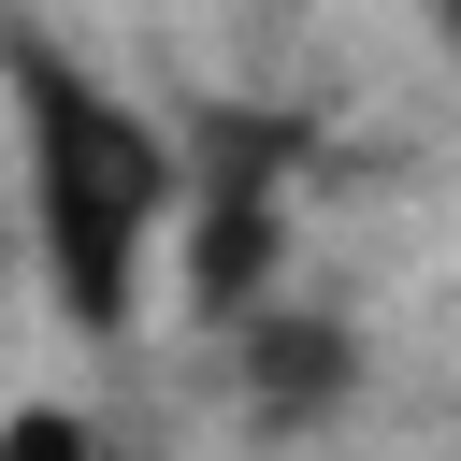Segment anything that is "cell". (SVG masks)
<instances>
[{
    "instance_id": "5b68a950",
    "label": "cell",
    "mask_w": 461,
    "mask_h": 461,
    "mask_svg": "<svg viewBox=\"0 0 461 461\" xmlns=\"http://www.w3.org/2000/svg\"><path fill=\"white\" fill-rule=\"evenodd\" d=\"M14 230H29V216H14V202H0V259H14Z\"/></svg>"
},
{
    "instance_id": "7a4b0ae2",
    "label": "cell",
    "mask_w": 461,
    "mask_h": 461,
    "mask_svg": "<svg viewBox=\"0 0 461 461\" xmlns=\"http://www.w3.org/2000/svg\"><path fill=\"white\" fill-rule=\"evenodd\" d=\"M346 331H317V317H245V389L274 403V418H317V403H346Z\"/></svg>"
},
{
    "instance_id": "3957f363",
    "label": "cell",
    "mask_w": 461,
    "mask_h": 461,
    "mask_svg": "<svg viewBox=\"0 0 461 461\" xmlns=\"http://www.w3.org/2000/svg\"><path fill=\"white\" fill-rule=\"evenodd\" d=\"M0 461H86V432L58 403H29V418H0Z\"/></svg>"
},
{
    "instance_id": "277c9868",
    "label": "cell",
    "mask_w": 461,
    "mask_h": 461,
    "mask_svg": "<svg viewBox=\"0 0 461 461\" xmlns=\"http://www.w3.org/2000/svg\"><path fill=\"white\" fill-rule=\"evenodd\" d=\"M418 14H432V43H447V58H461V0H418Z\"/></svg>"
},
{
    "instance_id": "6da1fadb",
    "label": "cell",
    "mask_w": 461,
    "mask_h": 461,
    "mask_svg": "<svg viewBox=\"0 0 461 461\" xmlns=\"http://www.w3.org/2000/svg\"><path fill=\"white\" fill-rule=\"evenodd\" d=\"M0 101H14V216H29V259H43L58 317L72 331H130L144 259L187 216L173 130L130 86H101L72 43H43V29H0Z\"/></svg>"
}]
</instances>
